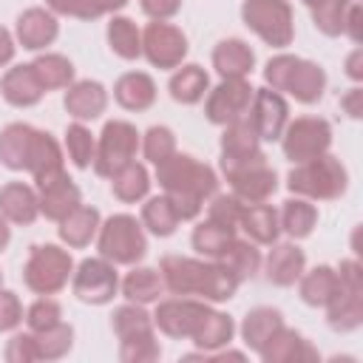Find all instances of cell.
Listing matches in <instances>:
<instances>
[{
  "label": "cell",
  "mask_w": 363,
  "mask_h": 363,
  "mask_svg": "<svg viewBox=\"0 0 363 363\" xmlns=\"http://www.w3.org/2000/svg\"><path fill=\"white\" fill-rule=\"evenodd\" d=\"M128 0H45V9L62 17H77V20H96L102 14H113L125 9Z\"/></svg>",
  "instance_id": "44"
},
{
  "label": "cell",
  "mask_w": 363,
  "mask_h": 363,
  "mask_svg": "<svg viewBox=\"0 0 363 363\" xmlns=\"http://www.w3.org/2000/svg\"><path fill=\"white\" fill-rule=\"evenodd\" d=\"M329 145H332V125L320 116H298L286 122L281 133V150L292 164L329 153Z\"/></svg>",
  "instance_id": "10"
},
{
  "label": "cell",
  "mask_w": 363,
  "mask_h": 363,
  "mask_svg": "<svg viewBox=\"0 0 363 363\" xmlns=\"http://www.w3.org/2000/svg\"><path fill=\"white\" fill-rule=\"evenodd\" d=\"M34 128L26 122H11L0 130V164L9 170H26L28 147H31Z\"/></svg>",
  "instance_id": "32"
},
{
  "label": "cell",
  "mask_w": 363,
  "mask_h": 363,
  "mask_svg": "<svg viewBox=\"0 0 363 363\" xmlns=\"http://www.w3.org/2000/svg\"><path fill=\"white\" fill-rule=\"evenodd\" d=\"M187 34L167 20H153L142 31V57L159 71L179 68L187 57Z\"/></svg>",
  "instance_id": "11"
},
{
  "label": "cell",
  "mask_w": 363,
  "mask_h": 363,
  "mask_svg": "<svg viewBox=\"0 0 363 363\" xmlns=\"http://www.w3.org/2000/svg\"><path fill=\"white\" fill-rule=\"evenodd\" d=\"M159 354H162V346H159L156 335L119 343V360L122 363H153V360H159Z\"/></svg>",
  "instance_id": "50"
},
{
  "label": "cell",
  "mask_w": 363,
  "mask_h": 363,
  "mask_svg": "<svg viewBox=\"0 0 363 363\" xmlns=\"http://www.w3.org/2000/svg\"><path fill=\"white\" fill-rule=\"evenodd\" d=\"M65 150H68L74 167L85 170V167L94 162V150H96L94 133H91L82 122H71V125L65 128Z\"/></svg>",
  "instance_id": "47"
},
{
  "label": "cell",
  "mask_w": 363,
  "mask_h": 363,
  "mask_svg": "<svg viewBox=\"0 0 363 363\" xmlns=\"http://www.w3.org/2000/svg\"><path fill=\"white\" fill-rule=\"evenodd\" d=\"M62 105H65L68 116H74L77 122H91V119H96V116L105 113V108H108V91L96 79H77V82L68 85Z\"/></svg>",
  "instance_id": "19"
},
{
  "label": "cell",
  "mask_w": 363,
  "mask_h": 363,
  "mask_svg": "<svg viewBox=\"0 0 363 363\" xmlns=\"http://www.w3.org/2000/svg\"><path fill=\"white\" fill-rule=\"evenodd\" d=\"M74 272V258L68 250L57 244H37L28 252L23 267V281L34 295H54L60 292Z\"/></svg>",
  "instance_id": "7"
},
{
  "label": "cell",
  "mask_w": 363,
  "mask_h": 363,
  "mask_svg": "<svg viewBox=\"0 0 363 363\" xmlns=\"http://www.w3.org/2000/svg\"><path fill=\"white\" fill-rule=\"evenodd\" d=\"M213 68L218 71L221 79H241V77L252 74V68H255V51L244 40H238V37L221 40L213 48Z\"/></svg>",
  "instance_id": "23"
},
{
  "label": "cell",
  "mask_w": 363,
  "mask_h": 363,
  "mask_svg": "<svg viewBox=\"0 0 363 363\" xmlns=\"http://www.w3.org/2000/svg\"><path fill=\"white\" fill-rule=\"evenodd\" d=\"M303 3L312 11V23L320 34H326V37L343 34V20H346L352 0H303Z\"/></svg>",
  "instance_id": "45"
},
{
  "label": "cell",
  "mask_w": 363,
  "mask_h": 363,
  "mask_svg": "<svg viewBox=\"0 0 363 363\" xmlns=\"http://www.w3.org/2000/svg\"><path fill=\"white\" fill-rule=\"evenodd\" d=\"M360 23H363V9H360L357 0H352V6H349V11H346V20H343V34H349L354 45H360V40H363Z\"/></svg>",
  "instance_id": "55"
},
{
  "label": "cell",
  "mask_w": 363,
  "mask_h": 363,
  "mask_svg": "<svg viewBox=\"0 0 363 363\" xmlns=\"http://www.w3.org/2000/svg\"><path fill=\"white\" fill-rule=\"evenodd\" d=\"M221 267H227L238 281H247V278H255L258 269H261V252L255 247V241H244V238H233L227 244V250L216 258Z\"/></svg>",
  "instance_id": "35"
},
{
  "label": "cell",
  "mask_w": 363,
  "mask_h": 363,
  "mask_svg": "<svg viewBox=\"0 0 363 363\" xmlns=\"http://www.w3.org/2000/svg\"><path fill=\"white\" fill-rule=\"evenodd\" d=\"M337 286V269L329 264H318L315 269H303V275L298 278V295L306 306H323L329 301V295Z\"/></svg>",
  "instance_id": "37"
},
{
  "label": "cell",
  "mask_w": 363,
  "mask_h": 363,
  "mask_svg": "<svg viewBox=\"0 0 363 363\" xmlns=\"http://www.w3.org/2000/svg\"><path fill=\"white\" fill-rule=\"evenodd\" d=\"M0 286H3V272H0Z\"/></svg>",
  "instance_id": "60"
},
{
  "label": "cell",
  "mask_w": 363,
  "mask_h": 363,
  "mask_svg": "<svg viewBox=\"0 0 363 363\" xmlns=\"http://www.w3.org/2000/svg\"><path fill=\"white\" fill-rule=\"evenodd\" d=\"M26 170L31 173V179H34V184H37V190H40V187H45V184H51V182H57L60 176H65L62 147H60V142H57L48 130L34 128Z\"/></svg>",
  "instance_id": "16"
},
{
  "label": "cell",
  "mask_w": 363,
  "mask_h": 363,
  "mask_svg": "<svg viewBox=\"0 0 363 363\" xmlns=\"http://www.w3.org/2000/svg\"><path fill=\"white\" fill-rule=\"evenodd\" d=\"M139 3L150 20H170L182 9V0H139Z\"/></svg>",
  "instance_id": "54"
},
{
  "label": "cell",
  "mask_w": 363,
  "mask_h": 363,
  "mask_svg": "<svg viewBox=\"0 0 363 363\" xmlns=\"http://www.w3.org/2000/svg\"><path fill=\"white\" fill-rule=\"evenodd\" d=\"M247 116L261 142H275V139H281V133L289 122V105H286L284 94L272 91V88H255Z\"/></svg>",
  "instance_id": "15"
},
{
  "label": "cell",
  "mask_w": 363,
  "mask_h": 363,
  "mask_svg": "<svg viewBox=\"0 0 363 363\" xmlns=\"http://www.w3.org/2000/svg\"><path fill=\"white\" fill-rule=\"evenodd\" d=\"M71 289L82 303L91 306H102L111 303L113 295L119 292V275H116V264H111L108 258H85L74 272H71Z\"/></svg>",
  "instance_id": "12"
},
{
  "label": "cell",
  "mask_w": 363,
  "mask_h": 363,
  "mask_svg": "<svg viewBox=\"0 0 363 363\" xmlns=\"http://www.w3.org/2000/svg\"><path fill=\"white\" fill-rule=\"evenodd\" d=\"M0 94H3V99L11 108H31V105H37L43 99L45 91H43V85H40L31 62H26V65H14V68H9L3 74Z\"/></svg>",
  "instance_id": "22"
},
{
  "label": "cell",
  "mask_w": 363,
  "mask_h": 363,
  "mask_svg": "<svg viewBox=\"0 0 363 363\" xmlns=\"http://www.w3.org/2000/svg\"><path fill=\"white\" fill-rule=\"evenodd\" d=\"M139 130L125 122V119H111L105 122L102 133H99V142H96V150H94V173L102 176V179H111L116 170H122L125 164H130L136 159V150H139Z\"/></svg>",
  "instance_id": "9"
},
{
  "label": "cell",
  "mask_w": 363,
  "mask_h": 363,
  "mask_svg": "<svg viewBox=\"0 0 363 363\" xmlns=\"http://www.w3.org/2000/svg\"><path fill=\"white\" fill-rule=\"evenodd\" d=\"M111 326H113L119 343H122V340H136V337H150V335H156V332H153V315H147L142 303H130V301L113 309Z\"/></svg>",
  "instance_id": "36"
},
{
  "label": "cell",
  "mask_w": 363,
  "mask_h": 363,
  "mask_svg": "<svg viewBox=\"0 0 363 363\" xmlns=\"http://www.w3.org/2000/svg\"><path fill=\"white\" fill-rule=\"evenodd\" d=\"M156 182L173 204L179 221H193L201 213L204 201H210L218 193L216 170L199 162L196 156L179 150L156 164Z\"/></svg>",
  "instance_id": "1"
},
{
  "label": "cell",
  "mask_w": 363,
  "mask_h": 363,
  "mask_svg": "<svg viewBox=\"0 0 363 363\" xmlns=\"http://www.w3.org/2000/svg\"><path fill=\"white\" fill-rule=\"evenodd\" d=\"M14 37H17V43H20L23 48H28V51H43V48H48V45L60 37L57 14H54L51 9H43V6L26 9V11L17 17Z\"/></svg>",
  "instance_id": "17"
},
{
  "label": "cell",
  "mask_w": 363,
  "mask_h": 363,
  "mask_svg": "<svg viewBox=\"0 0 363 363\" xmlns=\"http://www.w3.org/2000/svg\"><path fill=\"white\" fill-rule=\"evenodd\" d=\"M233 238H235V230H233V227H224V224L210 221V218H204L201 224H196V230H193V235H190L193 250H196L199 255L210 258V261H216V258L227 250V244H230Z\"/></svg>",
  "instance_id": "41"
},
{
  "label": "cell",
  "mask_w": 363,
  "mask_h": 363,
  "mask_svg": "<svg viewBox=\"0 0 363 363\" xmlns=\"http://www.w3.org/2000/svg\"><path fill=\"white\" fill-rule=\"evenodd\" d=\"M258 357L264 363H298V360H315L318 352L301 337V332L281 326L258 352Z\"/></svg>",
  "instance_id": "25"
},
{
  "label": "cell",
  "mask_w": 363,
  "mask_h": 363,
  "mask_svg": "<svg viewBox=\"0 0 363 363\" xmlns=\"http://www.w3.org/2000/svg\"><path fill=\"white\" fill-rule=\"evenodd\" d=\"M340 105H343V111H346L352 119H360V116H363V91H360V88L346 91V94L340 96Z\"/></svg>",
  "instance_id": "56"
},
{
  "label": "cell",
  "mask_w": 363,
  "mask_h": 363,
  "mask_svg": "<svg viewBox=\"0 0 363 363\" xmlns=\"http://www.w3.org/2000/svg\"><path fill=\"white\" fill-rule=\"evenodd\" d=\"M119 289H122V295H125L130 303H142V306H145V303L159 301V295H162V289H164V281H162L159 269H153V267H136V264H133V269L122 278Z\"/></svg>",
  "instance_id": "33"
},
{
  "label": "cell",
  "mask_w": 363,
  "mask_h": 363,
  "mask_svg": "<svg viewBox=\"0 0 363 363\" xmlns=\"http://www.w3.org/2000/svg\"><path fill=\"white\" fill-rule=\"evenodd\" d=\"M113 99L125 111H147L156 102V82L145 71H128L113 82Z\"/></svg>",
  "instance_id": "26"
},
{
  "label": "cell",
  "mask_w": 363,
  "mask_h": 363,
  "mask_svg": "<svg viewBox=\"0 0 363 363\" xmlns=\"http://www.w3.org/2000/svg\"><path fill=\"white\" fill-rule=\"evenodd\" d=\"M0 216L9 224H34L40 216L37 190L26 182H9L0 187Z\"/></svg>",
  "instance_id": "20"
},
{
  "label": "cell",
  "mask_w": 363,
  "mask_h": 363,
  "mask_svg": "<svg viewBox=\"0 0 363 363\" xmlns=\"http://www.w3.org/2000/svg\"><path fill=\"white\" fill-rule=\"evenodd\" d=\"M96 250L111 264L133 267L147 252V238L142 221H136L130 213H116L99 224L96 233Z\"/></svg>",
  "instance_id": "6"
},
{
  "label": "cell",
  "mask_w": 363,
  "mask_h": 363,
  "mask_svg": "<svg viewBox=\"0 0 363 363\" xmlns=\"http://www.w3.org/2000/svg\"><path fill=\"white\" fill-rule=\"evenodd\" d=\"M284 326V315L272 306H255L247 312L244 323H241V340L247 349H252L255 354L264 349V343Z\"/></svg>",
  "instance_id": "29"
},
{
  "label": "cell",
  "mask_w": 363,
  "mask_h": 363,
  "mask_svg": "<svg viewBox=\"0 0 363 363\" xmlns=\"http://www.w3.org/2000/svg\"><path fill=\"white\" fill-rule=\"evenodd\" d=\"M6 360H9V363H34V360H40V349H37L34 332L14 335V337L6 343Z\"/></svg>",
  "instance_id": "52"
},
{
  "label": "cell",
  "mask_w": 363,
  "mask_h": 363,
  "mask_svg": "<svg viewBox=\"0 0 363 363\" xmlns=\"http://www.w3.org/2000/svg\"><path fill=\"white\" fill-rule=\"evenodd\" d=\"M167 88H170V96H173L176 102H182V105H196V102H201L204 94L210 91V77H207V71H204L201 65L187 62V65H179V68H176V74L170 77Z\"/></svg>",
  "instance_id": "30"
},
{
  "label": "cell",
  "mask_w": 363,
  "mask_h": 363,
  "mask_svg": "<svg viewBox=\"0 0 363 363\" xmlns=\"http://www.w3.org/2000/svg\"><path fill=\"white\" fill-rule=\"evenodd\" d=\"M142 227L147 233H153L156 238H167V235L176 233L179 216H176V210H173V204L167 201L164 193L162 196H153V199H147L142 204Z\"/></svg>",
  "instance_id": "43"
},
{
  "label": "cell",
  "mask_w": 363,
  "mask_h": 363,
  "mask_svg": "<svg viewBox=\"0 0 363 363\" xmlns=\"http://www.w3.org/2000/svg\"><path fill=\"white\" fill-rule=\"evenodd\" d=\"M261 150V139L250 122V116L244 113L241 119L224 125V133H221V156H247V153H255Z\"/></svg>",
  "instance_id": "42"
},
{
  "label": "cell",
  "mask_w": 363,
  "mask_h": 363,
  "mask_svg": "<svg viewBox=\"0 0 363 363\" xmlns=\"http://www.w3.org/2000/svg\"><path fill=\"white\" fill-rule=\"evenodd\" d=\"M269 255L264 261V272L267 281L275 286H292L298 284V278L306 269V255L295 241H275L269 244Z\"/></svg>",
  "instance_id": "18"
},
{
  "label": "cell",
  "mask_w": 363,
  "mask_h": 363,
  "mask_svg": "<svg viewBox=\"0 0 363 363\" xmlns=\"http://www.w3.org/2000/svg\"><path fill=\"white\" fill-rule=\"evenodd\" d=\"M9 241H11V227H9V221L0 216V252L9 247Z\"/></svg>",
  "instance_id": "59"
},
{
  "label": "cell",
  "mask_w": 363,
  "mask_h": 363,
  "mask_svg": "<svg viewBox=\"0 0 363 363\" xmlns=\"http://www.w3.org/2000/svg\"><path fill=\"white\" fill-rule=\"evenodd\" d=\"M164 289L173 295H196L207 303L230 301L238 289V278L218 261H201L187 255H164L159 261Z\"/></svg>",
  "instance_id": "2"
},
{
  "label": "cell",
  "mask_w": 363,
  "mask_h": 363,
  "mask_svg": "<svg viewBox=\"0 0 363 363\" xmlns=\"http://www.w3.org/2000/svg\"><path fill=\"white\" fill-rule=\"evenodd\" d=\"M210 312V303L201 301V298H190V295H179V298H167V301H159L156 312H153V326L167 335V337H193L196 329L201 326L204 315Z\"/></svg>",
  "instance_id": "13"
},
{
  "label": "cell",
  "mask_w": 363,
  "mask_h": 363,
  "mask_svg": "<svg viewBox=\"0 0 363 363\" xmlns=\"http://www.w3.org/2000/svg\"><path fill=\"white\" fill-rule=\"evenodd\" d=\"M233 335H235V323H233V318H230L227 312L210 309V312L204 315L201 326L196 329V335H193L190 340H193V343L199 346V352H204V357H207L210 352H218V349L230 346Z\"/></svg>",
  "instance_id": "31"
},
{
  "label": "cell",
  "mask_w": 363,
  "mask_h": 363,
  "mask_svg": "<svg viewBox=\"0 0 363 363\" xmlns=\"http://www.w3.org/2000/svg\"><path fill=\"white\" fill-rule=\"evenodd\" d=\"M264 82L278 94H289L301 105H315L326 91V71L312 60L295 54H275L264 65Z\"/></svg>",
  "instance_id": "3"
},
{
  "label": "cell",
  "mask_w": 363,
  "mask_h": 363,
  "mask_svg": "<svg viewBox=\"0 0 363 363\" xmlns=\"http://www.w3.org/2000/svg\"><path fill=\"white\" fill-rule=\"evenodd\" d=\"M241 20L272 48H286L295 40V17L286 0H244Z\"/></svg>",
  "instance_id": "8"
},
{
  "label": "cell",
  "mask_w": 363,
  "mask_h": 363,
  "mask_svg": "<svg viewBox=\"0 0 363 363\" xmlns=\"http://www.w3.org/2000/svg\"><path fill=\"white\" fill-rule=\"evenodd\" d=\"M255 88L247 82V77L241 79H221L213 91H207V102H204V113L213 125H230L235 119H241L250 111Z\"/></svg>",
  "instance_id": "14"
},
{
  "label": "cell",
  "mask_w": 363,
  "mask_h": 363,
  "mask_svg": "<svg viewBox=\"0 0 363 363\" xmlns=\"http://www.w3.org/2000/svg\"><path fill=\"white\" fill-rule=\"evenodd\" d=\"M31 68H34L43 91L68 88L74 82V62L62 54H40L31 60Z\"/></svg>",
  "instance_id": "40"
},
{
  "label": "cell",
  "mask_w": 363,
  "mask_h": 363,
  "mask_svg": "<svg viewBox=\"0 0 363 363\" xmlns=\"http://www.w3.org/2000/svg\"><path fill=\"white\" fill-rule=\"evenodd\" d=\"M230 187H233V196L241 201V204H258V201H267L275 190H278V176L275 170L264 162V164H255V167H247L235 176L227 179Z\"/></svg>",
  "instance_id": "21"
},
{
  "label": "cell",
  "mask_w": 363,
  "mask_h": 363,
  "mask_svg": "<svg viewBox=\"0 0 363 363\" xmlns=\"http://www.w3.org/2000/svg\"><path fill=\"white\" fill-rule=\"evenodd\" d=\"M60 224V238H62V244H68V247H74V250H82V247H88L94 238H96V233H99V224H102V216H99V210L96 207H88V204H79L77 210H71L62 221H57Z\"/></svg>",
  "instance_id": "27"
},
{
  "label": "cell",
  "mask_w": 363,
  "mask_h": 363,
  "mask_svg": "<svg viewBox=\"0 0 363 363\" xmlns=\"http://www.w3.org/2000/svg\"><path fill=\"white\" fill-rule=\"evenodd\" d=\"M37 337V349H40V360H60L71 352L74 346V326L60 320L43 332H34Z\"/></svg>",
  "instance_id": "46"
},
{
  "label": "cell",
  "mask_w": 363,
  "mask_h": 363,
  "mask_svg": "<svg viewBox=\"0 0 363 363\" xmlns=\"http://www.w3.org/2000/svg\"><path fill=\"white\" fill-rule=\"evenodd\" d=\"M14 51H17V43H14L11 31L0 26V68H6L14 60Z\"/></svg>",
  "instance_id": "57"
},
{
  "label": "cell",
  "mask_w": 363,
  "mask_h": 363,
  "mask_svg": "<svg viewBox=\"0 0 363 363\" xmlns=\"http://www.w3.org/2000/svg\"><path fill=\"white\" fill-rule=\"evenodd\" d=\"M238 227L247 233L250 241L255 244H275L281 235V224H278V210L267 201L258 204H244Z\"/></svg>",
  "instance_id": "28"
},
{
  "label": "cell",
  "mask_w": 363,
  "mask_h": 363,
  "mask_svg": "<svg viewBox=\"0 0 363 363\" xmlns=\"http://www.w3.org/2000/svg\"><path fill=\"white\" fill-rule=\"evenodd\" d=\"M323 309L335 332H354L363 323V267L354 258L340 261L337 286L323 303Z\"/></svg>",
  "instance_id": "5"
},
{
  "label": "cell",
  "mask_w": 363,
  "mask_h": 363,
  "mask_svg": "<svg viewBox=\"0 0 363 363\" xmlns=\"http://www.w3.org/2000/svg\"><path fill=\"white\" fill-rule=\"evenodd\" d=\"M241 210H244V204L230 193H216L213 199H210V204H207V218L210 221H218V224H224V227H238V218H241Z\"/></svg>",
  "instance_id": "51"
},
{
  "label": "cell",
  "mask_w": 363,
  "mask_h": 363,
  "mask_svg": "<svg viewBox=\"0 0 363 363\" xmlns=\"http://www.w3.org/2000/svg\"><path fill=\"white\" fill-rule=\"evenodd\" d=\"M286 187H289V193H295L301 199L329 201V199H340L346 193L349 173L340 164V159H335L332 153H323L318 159L295 164L286 176Z\"/></svg>",
  "instance_id": "4"
},
{
  "label": "cell",
  "mask_w": 363,
  "mask_h": 363,
  "mask_svg": "<svg viewBox=\"0 0 363 363\" xmlns=\"http://www.w3.org/2000/svg\"><path fill=\"white\" fill-rule=\"evenodd\" d=\"M37 199H40V213L48 218V221H62L71 210H77L82 204V193L79 187L71 182V176H60L57 182L45 184L37 190Z\"/></svg>",
  "instance_id": "24"
},
{
  "label": "cell",
  "mask_w": 363,
  "mask_h": 363,
  "mask_svg": "<svg viewBox=\"0 0 363 363\" xmlns=\"http://www.w3.org/2000/svg\"><path fill=\"white\" fill-rule=\"evenodd\" d=\"M346 74H349V79H354V82L363 79V51H360V48H354V51L346 57Z\"/></svg>",
  "instance_id": "58"
},
{
  "label": "cell",
  "mask_w": 363,
  "mask_h": 363,
  "mask_svg": "<svg viewBox=\"0 0 363 363\" xmlns=\"http://www.w3.org/2000/svg\"><path fill=\"white\" fill-rule=\"evenodd\" d=\"M139 147H142V153L150 164H159V162H164L167 156L176 153V136L167 125H153V128L145 130Z\"/></svg>",
  "instance_id": "48"
},
{
  "label": "cell",
  "mask_w": 363,
  "mask_h": 363,
  "mask_svg": "<svg viewBox=\"0 0 363 363\" xmlns=\"http://www.w3.org/2000/svg\"><path fill=\"white\" fill-rule=\"evenodd\" d=\"M60 320H62V309H60V303H57L54 298H48V295H40V298L26 309L28 332H43V329H48V326H54V323H60Z\"/></svg>",
  "instance_id": "49"
},
{
  "label": "cell",
  "mask_w": 363,
  "mask_h": 363,
  "mask_svg": "<svg viewBox=\"0 0 363 363\" xmlns=\"http://www.w3.org/2000/svg\"><path fill=\"white\" fill-rule=\"evenodd\" d=\"M111 190H113V196H116L119 201H125V204L142 201V199L147 196V190H150L147 167L133 159L130 164H125L122 170H116V173L111 176Z\"/></svg>",
  "instance_id": "38"
},
{
  "label": "cell",
  "mask_w": 363,
  "mask_h": 363,
  "mask_svg": "<svg viewBox=\"0 0 363 363\" xmlns=\"http://www.w3.org/2000/svg\"><path fill=\"white\" fill-rule=\"evenodd\" d=\"M23 323V303L11 289L0 286V332H14Z\"/></svg>",
  "instance_id": "53"
},
{
  "label": "cell",
  "mask_w": 363,
  "mask_h": 363,
  "mask_svg": "<svg viewBox=\"0 0 363 363\" xmlns=\"http://www.w3.org/2000/svg\"><path fill=\"white\" fill-rule=\"evenodd\" d=\"M105 37H108V45L116 57H122V60H139L142 57V31L136 28V23L130 17L113 14Z\"/></svg>",
  "instance_id": "39"
},
{
  "label": "cell",
  "mask_w": 363,
  "mask_h": 363,
  "mask_svg": "<svg viewBox=\"0 0 363 363\" xmlns=\"http://www.w3.org/2000/svg\"><path fill=\"white\" fill-rule=\"evenodd\" d=\"M278 224L292 241L306 238L318 224V210H315V204L309 199H301V196L286 199L281 213H278Z\"/></svg>",
  "instance_id": "34"
}]
</instances>
